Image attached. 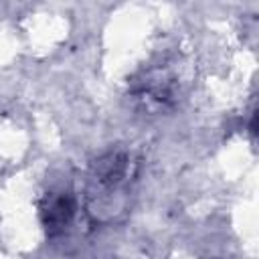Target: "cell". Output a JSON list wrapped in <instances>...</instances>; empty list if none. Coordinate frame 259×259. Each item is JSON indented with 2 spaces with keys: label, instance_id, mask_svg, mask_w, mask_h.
Segmentation results:
<instances>
[{
  "label": "cell",
  "instance_id": "7a4b0ae2",
  "mask_svg": "<svg viewBox=\"0 0 259 259\" xmlns=\"http://www.w3.org/2000/svg\"><path fill=\"white\" fill-rule=\"evenodd\" d=\"M130 166H132V160H130V156L125 152H119V150L117 152H109V154L101 156L95 162L93 178L101 188L115 190L127 180Z\"/></svg>",
  "mask_w": 259,
  "mask_h": 259
},
{
  "label": "cell",
  "instance_id": "6da1fadb",
  "mask_svg": "<svg viewBox=\"0 0 259 259\" xmlns=\"http://www.w3.org/2000/svg\"><path fill=\"white\" fill-rule=\"evenodd\" d=\"M178 83L176 77L166 69H152L144 73L132 87V95L148 111H162L176 99Z\"/></svg>",
  "mask_w": 259,
  "mask_h": 259
},
{
  "label": "cell",
  "instance_id": "3957f363",
  "mask_svg": "<svg viewBox=\"0 0 259 259\" xmlns=\"http://www.w3.org/2000/svg\"><path fill=\"white\" fill-rule=\"evenodd\" d=\"M75 214V200L71 194H59L49 200V204L42 210V223L49 231V235H57L67 229Z\"/></svg>",
  "mask_w": 259,
  "mask_h": 259
}]
</instances>
